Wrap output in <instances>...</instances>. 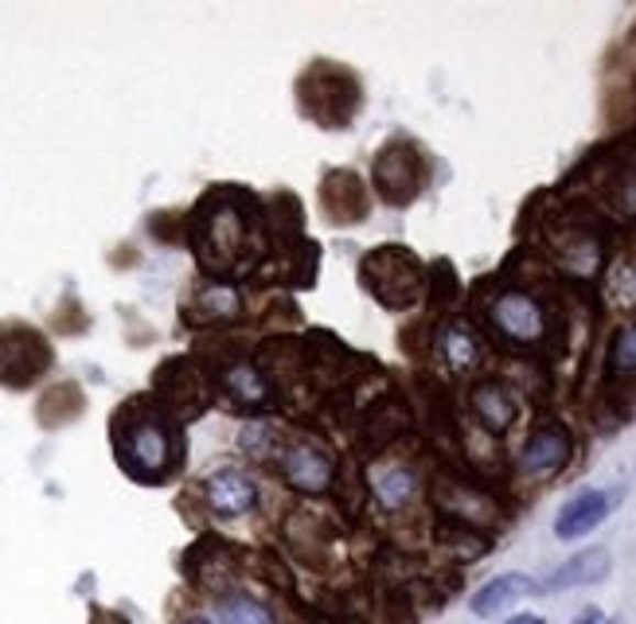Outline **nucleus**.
<instances>
[{
    "label": "nucleus",
    "mask_w": 636,
    "mask_h": 624,
    "mask_svg": "<svg viewBox=\"0 0 636 624\" xmlns=\"http://www.w3.org/2000/svg\"><path fill=\"white\" fill-rule=\"evenodd\" d=\"M113 449H118L121 469L130 477L145 480V484H156L173 472V461L180 453L176 445V429L173 422L164 418L153 406L130 403L113 422Z\"/></svg>",
    "instance_id": "obj_1"
},
{
    "label": "nucleus",
    "mask_w": 636,
    "mask_h": 624,
    "mask_svg": "<svg viewBox=\"0 0 636 624\" xmlns=\"http://www.w3.org/2000/svg\"><path fill=\"white\" fill-rule=\"evenodd\" d=\"M621 488H582L555 515V539L574 543L582 535H590L593 527H602L610 519V512L617 507Z\"/></svg>",
    "instance_id": "obj_2"
},
{
    "label": "nucleus",
    "mask_w": 636,
    "mask_h": 624,
    "mask_svg": "<svg viewBox=\"0 0 636 624\" xmlns=\"http://www.w3.org/2000/svg\"><path fill=\"white\" fill-rule=\"evenodd\" d=\"M44 368H47V348L35 332L12 328L9 340L0 336V383L28 386Z\"/></svg>",
    "instance_id": "obj_3"
},
{
    "label": "nucleus",
    "mask_w": 636,
    "mask_h": 624,
    "mask_svg": "<svg viewBox=\"0 0 636 624\" xmlns=\"http://www.w3.org/2000/svg\"><path fill=\"white\" fill-rule=\"evenodd\" d=\"M204 500L219 519H239L250 507L259 504V488L246 472L239 469H219L204 480Z\"/></svg>",
    "instance_id": "obj_4"
},
{
    "label": "nucleus",
    "mask_w": 636,
    "mask_h": 624,
    "mask_svg": "<svg viewBox=\"0 0 636 624\" xmlns=\"http://www.w3.org/2000/svg\"><path fill=\"white\" fill-rule=\"evenodd\" d=\"M610 570H613L610 550H605V547H585V550H578L574 558H567L559 570L550 573L547 582H539V598H547V593L574 590V585H597V582L610 578Z\"/></svg>",
    "instance_id": "obj_5"
},
{
    "label": "nucleus",
    "mask_w": 636,
    "mask_h": 624,
    "mask_svg": "<svg viewBox=\"0 0 636 624\" xmlns=\"http://www.w3.org/2000/svg\"><path fill=\"white\" fill-rule=\"evenodd\" d=\"M492 325L512 343H535L542 336V308L527 293H504L492 305Z\"/></svg>",
    "instance_id": "obj_6"
},
{
    "label": "nucleus",
    "mask_w": 636,
    "mask_h": 624,
    "mask_svg": "<svg viewBox=\"0 0 636 624\" xmlns=\"http://www.w3.org/2000/svg\"><path fill=\"white\" fill-rule=\"evenodd\" d=\"M524 598H539V582H535L531 573L507 570L500 573V578H492V582H484L481 590L473 593L469 609H473L476 616H500L504 609H512Z\"/></svg>",
    "instance_id": "obj_7"
},
{
    "label": "nucleus",
    "mask_w": 636,
    "mask_h": 624,
    "mask_svg": "<svg viewBox=\"0 0 636 624\" xmlns=\"http://www.w3.org/2000/svg\"><path fill=\"white\" fill-rule=\"evenodd\" d=\"M282 469L289 477V484L297 492H309V496H320L328 480H332V461L320 449H312V445H293L289 453H285Z\"/></svg>",
    "instance_id": "obj_8"
},
{
    "label": "nucleus",
    "mask_w": 636,
    "mask_h": 624,
    "mask_svg": "<svg viewBox=\"0 0 636 624\" xmlns=\"http://www.w3.org/2000/svg\"><path fill=\"white\" fill-rule=\"evenodd\" d=\"M570 457V437L562 429H539L531 441L524 445V453H519V469L527 477H547V472L562 469Z\"/></svg>",
    "instance_id": "obj_9"
},
{
    "label": "nucleus",
    "mask_w": 636,
    "mask_h": 624,
    "mask_svg": "<svg viewBox=\"0 0 636 624\" xmlns=\"http://www.w3.org/2000/svg\"><path fill=\"white\" fill-rule=\"evenodd\" d=\"M219 624H277V616L242 590H231L219 598Z\"/></svg>",
    "instance_id": "obj_10"
},
{
    "label": "nucleus",
    "mask_w": 636,
    "mask_h": 624,
    "mask_svg": "<svg viewBox=\"0 0 636 624\" xmlns=\"http://www.w3.org/2000/svg\"><path fill=\"white\" fill-rule=\"evenodd\" d=\"M476 410H481V418L489 422L492 429H504L507 422L516 418V406H512V398H507L496 383H489V386L476 391Z\"/></svg>",
    "instance_id": "obj_11"
},
{
    "label": "nucleus",
    "mask_w": 636,
    "mask_h": 624,
    "mask_svg": "<svg viewBox=\"0 0 636 624\" xmlns=\"http://www.w3.org/2000/svg\"><path fill=\"white\" fill-rule=\"evenodd\" d=\"M375 488H379V496L387 500V504H403L406 496H410V472L406 469H395V472H383V477H375Z\"/></svg>",
    "instance_id": "obj_12"
},
{
    "label": "nucleus",
    "mask_w": 636,
    "mask_h": 624,
    "mask_svg": "<svg viewBox=\"0 0 636 624\" xmlns=\"http://www.w3.org/2000/svg\"><path fill=\"white\" fill-rule=\"evenodd\" d=\"M613 371H633L636 368V325L621 328L617 343H613V355H610Z\"/></svg>",
    "instance_id": "obj_13"
},
{
    "label": "nucleus",
    "mask_w": 636,
    "mask_h": 624,
    "mask_svg": "<svg viewBox=\"0 0 636 624\" xmlns=\"http://www.w3.org/2000/svg\"><path fill=\"white\" fill-rule=\"evenodd\" d=\"M231 391H234L239 403H259V398H262V379L254 375L250 368H239L231 375Z\"/></svg>",
    "instance_id": "obj_14"
},
{
    "label": "nucleus",
    "mask_w": 636,
    "mask_h": 624,
    "mask_svg": "<svg viewBox=\"0 0 636 624\" xmlns=\"http://www.w3.org/2000/svg\"><path fill=\"white\" fill-rule=\"evenodd\" d=\"M602 621H605V613L597 605H585L582 613L574 616V624H602Z\"/></svg>",
    "instance_id": "obj_15"
},
{
    "label": "nucleus",
    "mask_w": 636,
    "mask_h": 624,
    "mask_svg": "<svg viewBox=\"0 0 636 624\" xmlns=\"http://www.w3.org/2000/svg\"><path fill=\"white\" fill-rule=\"evenodd\" d=\"M504 624H547L542 616H535V613H519V616H507Z\"/></svg>",
    "instance_id": "obj_16"
},
{
    "label": "nucleus",
    "mask_w": 636,
    "mask_h": 624,
    "mask_svg": "<svg viewBox=\"0 0 636 624\" xmlns=\"http://www.w3.org/2000/svg\"><path fill=\"white\" fill-rule=\"evenodd\" d=\"M95 624H125L121 616H113V613H95Z\"/></svg>",
    "instance_id": "obj_17"
},
{
    "label": "nucleus",
    "mask_w": 636,
    "mask_h": 624,
    "mask_svg": "<svg viewBox=\"0 0 636 624\" xmlns=\"http://www.w3.org/2000/svg\"><path fill=\"white\" fill-rule=\"evenodd\" d=\"M184 624H211V621H204V616H191V621H184Z\"/></svg>",
    "instance_id": "obj_18"
},
{
    "label": "nucleus",
    "mask_w": 636,
    "mask_h": 624,
    "mask_svg": "<svg viewBox=\"0 0 636 624\" xmlns=\"http://www.w3.org/2000/svg\"><path fill=\"white\" fill-rule=\"evenodd\" d=\"M602 624H625V621H621V616H610V621H602Z\"/></svg>",
    "instance_id": "obj_19"
}]
</instances>
